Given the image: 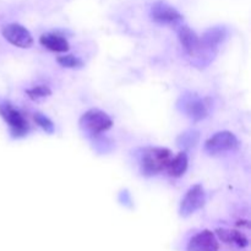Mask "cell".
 I'll return each instance as SVG.
<instances>
[{
    "mask_svg": "<svg viewBox=\"0 0 251 251\" xmlns=\"http://www.w3.org/2000/svg\"><path fill=\"white\" fill-rule=\"evenodd\" d=\"M173 158L172 152L163 147H149L142 152L141 172L144 176H152L167 171L169 162Z\"/></svg>",
    "mask_w": 251,
    "mask_h": 251,
    "instance_id": "obj_1",
    "label": "cell"
},
{
    "mask_svg": "<svg viewBox=\"0 0 251 251\" xmlns=\"http://www.w3.org/2000/svg\"><path fill=\"white\" fill-rule=\"evenodd\" d=\"M113 120L107 113L100 109H90L81 117L80 127L91 135H100L112 127Z\"/></svg>",
    "mask_w": 251,
    "mask_h": 251,
    "instance_id": "obj_2",
    "label": "cell"
},
{
    "mask_svg": "<svg viewBox=\"0 0 251 251\" xmlns=\"http://www.w3.org/2000/svg\"><path fill=\"white\" fill-rule=\"evenodd\" d=\"M238 147H239V140L230 131L217 132L205 142V151L211 156L234 151Z\"/></svg>",
    "mask_w": 251,
    "mask_h": 251,
    "instance_id": "obj_3",
    "label": "cell"
},
{
    "mask_svg": "<svg viewBox=\"0 0 251 251\" xmlns=\"http://www.w3.org/2000/svg\"><path fill=\"white\" fill-rule=\"evenodd\" d=\"M205 201L206 195L202 186L200 184L191 186L188 193L185 194L183 200H181L180 210H179L180 216L181 217H189L193 213H195L196 211L200 210L205 205Z\"/></svg>",
    "mask_w": 251,
    "mask_h": 251,
    "instance_id": "obj_4",
    "label": "cell"
},
{
    "mask_svg": "<svg viewBox=\"0 0 251 251\" xmlns=\"http://www.w3.org/2000/svg\"><path fill=\"white\" fill-rule=\"evenodd\" d=\"M0 115L4 118L5 122L9 124L11 134L15 137H21L28 132L29 126L21 113L12 108L10 104H0Z\"/></svg>",
    "mask_w": 251,
    "mask_h": 251,
    "instance_id": "obj_5",
    "label": "cell"
},
{
    "mask_svg": "<svg viewBox=\"0 0 251 251\" xmlns=\"http://www.w3.org/2000/svg\"><path fill=\"white\" fill-rule=\"evenodd\" d=\"M2 36L9 43L19 48H29L33 44V37L26 27L19 24H10L2 28Z\"/></svg>",
    "mask_w": 251,
    "mask_h": 251,
    "instance_id": "obj_6",
    "label": "cell"
},
{
    "mask_svg": "<svg viewBox=\"0 0 251 251\" xmlns=\"http://www.w3.org/2000/svg\"><path fill=\"white\" fill-rule=\"evenodd\" d=\"M220 243L215 233L211 230H201L190 238L186 244L185 251H218Z\"/></svg>",
    "mask_w": 251,
    "mask_h": 251,
    "instance_id": "obj_7",
    "label": "cell"
},
{
    "mask_svg": "<svg viewBox=\"0 0 251 251\" xmlns=\"http://www.w3.org/2000/svg\"><path fill=\"white\" fill-rule=\"evenodd\" d=\"M180 108L181 112L185 113L186 117H189L194 122H200L208 115L207 105L201 98L194 95L184 96L181 98Z\"/></svg>",
    "mask_w": 251,
    "mask_h": 251,
    "instance_id": "obj_8",
    "label": "cell"
},
{
    "mask_svg": "<svg viewBox=\"0 0 251 251\" xmlns=\"http://www.w3.org/2000/svg\"><path fill=\"white\" fill-rule=\"evenodd\" d=\"M151 16L156 22L164 25H176L183 20L178 10L164 1H157L152 5Z\"/></svg>",
    "mask_w": 251,
    "mask_h": 251,
    "instance_id": "obj_9",
    "label": "cell"
},
{
    "mask_svg": "<svg viewBox=\"0 0 251 251\" xmlns=\"http://www.w3.org/2000/svg\"><path fill=\"white\" fill-rule=\"evenodd\" d=\"M178 37L184 50L190 56H196L200 53V38L190 27L181 25L178 28Z\"/></svg>",
    "mask_w": 251,
    "mask_h": 251,
    "instance_id": "obj_10",
    "label": "cell"
},
{
    "mask_svg": "<svg viewBox=\"0 0 251 251\" xmlns=\"http://www.w3.org/2000/svg\"><path fill=\"white\" fill-rule=\"evenodd\" d=\"M225 38V28L215 27V28L208 29V31H206L205 34L202 36V39H200V51L202 50V49H207V50L210 51L215 50V49L222 43Z\"/></svg>",
    "mask_w": 251,
    "mask_h": 251,
    "instance_id": "obj_11",
    "label": "cell"
},
{
    "mask_svg": "<svg viewBox=\"0 0 251 251\" xmlns=\"http://www.w3.org/2000/svg\"><path fill=\"white\" fill-rule=\"evenodd\" d=\"M216 234L218 235L222 242H225L226 244L232 245L235 248H247L249 245V240L248 238L243 234L242 232H238V230L233 229H226V228H218L216 230Z\"/></svg>",
    "mask_w": 251,
    "mask_h": 251,
    "instance_id": "obj_12",
    "label": "cell"
},
{
    "mask_svg": "<svg viewBox=\"0 0 251 251\" xmlns=\"http://www.w3.org/2000/svg\"><path fill=\"white\" fill-rule=\"evenodd\" d=\"M39 43L44 48L56 53H65L69 50V43L64 37L56 33H44L39 38Z\"/></svg>",
    "mask_w": 251,
    "mask_h": 251,
    "instance_id": "obj_13",
    "label": "cell"
},
{
    "mask_svg": "<svg viewBox=\"0 0 251 251\" xmlns=\"http://www.w3.org/2000/svg\"><path fill=\"white\" fill-rule=\"evenodd\" d=\"M188 164V156H186L185 152H180V153L176 154L174 158L171 159L168 167H167V171H168L169 176H171L179 178V176H181L186 172Z\"/></svg>",
    "mask_w": 251,
    "mask_h": 251,
    "instance_id": "obj_14",
    "label": "cell"
},
{
    "mask_svg": "<svg viewBox=\"0 0 251 251\" xmlns=\"http://www.w3.org/2000/svg\"><path fill=\"white\" fill-rule=\"evenodd\" d=\"M27 96L31 98L32 100H41L43 98L49 97L51 95V91L48 86H34V87L29 88V90L26 91Z\"/></svg>",
    "mask_w": 251,
    "mask_h": 251,
    "instance_id": "obj_15",
    "label": "cell"
},
{
    "mask_svg": "<svg viewBox=\"0 0 251 251\" xmlns=\"http://www.w3.org/2000/svg\"><path fill=\"white\" fill-rule=\"evenodd\" d=\"M59 64L64 68H68V69H80L83 66L82 60L77 56H74V55H63V56H59L56 59Z\"/></svg>",
    "mask_w": 251,
    "mask_h": 251,
    "instance_id": "obj_16",
    "label": "cell"
},
{
    "mask_svg": "<svg viewBox=\"0 0 251 251\" xmlns=\"http://www.w3.org/2000/svg\"><path fill=\"white\" fill-rule=\"evenodd\" d=\"M34 122L37 123L39 127L44 130L48 134H53L54 132V124L48 117H46L44 114H41V113H36L34 114Z\"/></svg>",
    "mask_w": 251,
    "mask_h": 251,
    "instance_id": "obj_17",
    "label": "cell"
},
{
    "mask_svg": "<svg viewBox=\"0 0 251 251\" xmlns=\"http://www.w3.org/2000/svg\"><path fill=\"white\" fill-rule=\"evenodd\" d=\"M194 137H199V134L196 131H190L189 134H183L180 136L181 142H179V146H191V145H195L198 142V140H194Z\"/></svg>",
    "mask_w": 251,
    "mask_h": 251,
    "instance_id": "obj_18",
    "label": "cell"
}]
</instances>
